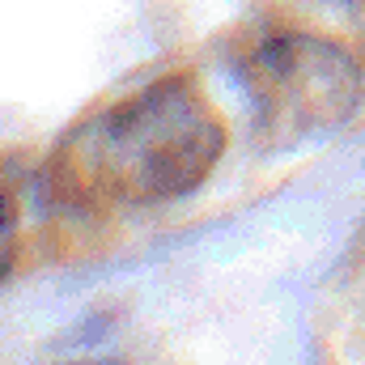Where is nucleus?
Wrapping results in <instances>:
<instances>
[{
  "instance_id": "obj_1",
  "label": "nucleus",
  "mask_w": 365,
  "mask_h": 365,
  "mask_svg": "<svg viewBox=\"0 0 365 365\" xmlns=\"http://www.w3.org/2000/svg\"><path fill=\"white\" fill-rule=\"evenodd\" d=\"M225 153V123L191 73L158 77L77 123L47 182L73 204H166L191 195Z\"/></svg>"
},
{
  "instance_id": "obj_2",
  "label": "nucleus",
  "mask_w": 365,
  "mask_h": 365,
  "mask_svg": "<svg viewBox=\"0 0 365 365\" xmlns=\"http://www.w3.org/2000/svg\"><path fill=\"white\" fill-rule=\"evenodd\" d=\"M238 81L251 106V140L264 153H289L331 136L361 102L357 60L310 30L259 38L238 60Z\"/></svg>"
},
{
  "instance_id": "obj_3",
  "label": "nucleus",
  "mask_w": 365,
  "mask_h": 365,
  "mask_svg": "<svg viewBox=\"0 0 365 365\" xmlns=\"http://www.w3.org/2000/svg\"><path fill=\"white\" fill-rule=\"evenodd\" d=\"M323 4H357V0H323Z\"/></svg>"
}]
</instances>
